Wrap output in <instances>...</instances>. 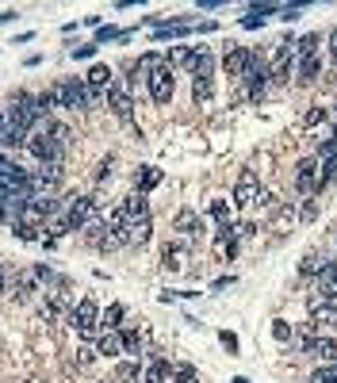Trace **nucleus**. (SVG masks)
Wrapping results in <instances>:
<instances>
[{
    "label": "nucleus",
    "instance_id": "obj_7",
    "mask_svg": "<svg viewBox=\"0 0 337 383\" xmlns=\"http://www.w3.org/2000/svg\"><path fill=\"white\" fill-rule=\"evenodd\" d=\"M257 195H261V176L253 169H242V176L234 184V203L238 207H249V203H257Z\"/></svg>",
    "mask_w": 337,
    "mask_h": 383
},
{
    "label": "nucleus",
    "instance_id": "obj_20",
    "mask_svg": "<svg viewBox=\"0 0 337 383\" xmlns=\"http://www.w3.org/2000/svg\"><path fill=\"white\" fill-rule=\"evenodd\" d=\"M276 12V4H249V15L242 20V27L245 31H257V27H265V20Z\"/></svg>",
    "mask_w": 337,
    "mask_h": 383
},
{
    "label": "nucleus",
    "instance_id": "obj_17",
    "mask_svg": "<svg viewBox=\"0 0 337 383\" xmlns=\"http://www.w3.org/2000/svg\"><path fill=\"white\" fill-rule=\"evenodd\" d=\"M150 238H153V223H150V215L127 226V246H146Z\"/></svg>",
    "mask_w": 337,
    "mask_h": 383
},
{
    "label": "nucleus",
    "instance_id": "obj_29",
    "mask_svg": "<svg viewBox=\"0 0 337 383\" xmlns=\"http://www.w3.org/2000/svg\"><path fill=\"white\" fill-rule=\"evenodd\" d=\"M119 333H123V353H130V356L138 361V349H142V337H138L135 330H119Z\"/></svg>",
    "mask_w": 337,
    "mask_h": 383
},
{
    "label": "nucleus",
    "instance_id": "obj_42",
    "mask_svg": "<svg viewBox=\"0 0 337 383\" xmlns=\"http://www.w3.org/2000/svg\"><path fill=\"white\" fill-rule=\"evenodd\" d=\"M330 62L337 65V27L330 31Z\"/></svg>",
    "mask_w": 337,
    "mask_h": 383
},
{
    "label": "nucleus",
    "instance_id": "obj_28",
    "mask_svg": "<svg viewBox=\"0 0 337 383\" xmlns=\"http://www.w3.org/2000/svg\"><path fill=\"white\" fill-rule=\"evenodd\" d=\"M192 96H195V104H207L211 100V77H195L192 81Z\"/></svg>",
    "mask_w": 337,
    "mask_h": 383
},
{
    "label": "nucleus",
    "instance_id": "obj_47",
    "mask_svg": "<svg viewBox=\"0 0 337 383\" xmlns=\"http://www.w3.org/2000/svg\"><path fill=\"white\" fill-rule=\"evenodd\" d=\"M172 383H195V379H172Z\"/></svg>",
    "mask_w": 337,
    "mask_h": 383
},
{
    "label": "nucleus",
    "instance_id": "obj_30",
    "mask_svg": "<svg viewBox=\"0 0 337 383\" xmlns=\"http://www.w3.org/2000/svg\"><path fill=\"white\" fill-rule=\"evenodd\" d=\"M330 284H337V260H326L318 272V288H330Z\"/></svg>",
    "mask_w": 337,
    "mask_h": 383
},
{
    "label": "nucleus",
    "instance_id": "obj_21",
    "mask_svg": "<svg viewBox=\"0 0 337 383\" xmlns=\"http://www.w3.org/2000/svg\"><path fill=\"white\" fill-rule=\"evenodd\" d=\"M318 43H322V35H318V31L303 35L299 43H295V62H303V58H315V54H318Z\"/></svg>",
    "mask_w": 337,
    "mask_h": 383
},
{
    "label": "nucleus",
    "instance_id": "obj_16",
    "mask_svg": "<svg viewBox=\"0 0 337 383\" xmlns=\"http://www.w3.org/2000/svg\"><path fill=\"white\" fill-rule=\"evenodd\" d=\"M161 176H165V173H161V169L158 165H142V169H138V173H135V192H150V188H158V184H161Z\"/></svg>",
    "mask_w": 337,
    "mask_h": 383
},
{
    "label": "nucleus",
    "instance_id": "obj_12",
    "mask_svg": "<svg viewBox=\"0 0 337 383\" xmlns=\"http://www.w3.org/2000/svg\"><path fill=\"white\" fill-rule=\"evenodd\" d=\"M92 349H96V356H104V361H119L123 356V333L119 330H104Z\"/></svg>",
    "mask_w": 337,
    "mask_h": 383
},
{
    "label": "nucleus",
    "instance_id": "obj_26",
    "mask_svg": "<svg viewBox=\"0 0 337 383\" xmlns=\"http://www.w3.org/2000/svg\"><path fill=\"white\" fill-rule=\"evenodd\" d=\"M211 218L219 223V230H226L230 226V203L226 200H211Z\"/></svg>",
    "mask_w": 337,
    "mask_h": 383
},
{
    "label": "nucleus",
    "instance_id": "obj_34",
    "mask_svg": "<svg viewBox=\"0 0 337 383\" xmlns=\"http://www.w3.org/2000/svg\"><path fill=\"white\" fill-rule=\"evenodd\" d=\"M318 123H326V108H310L307 116H303V127H307V130L318 127Z\"/></svg>",
    "mask_w": 337,
    "mask_h": 383
},
{
    "label": "nucleus",
    "instance_id": "obj_15",
    "mask_svg": "<svg viewBox=\"0 0 337 383\" xmlns=\"http://www.w3.org/2000/svg\"><path fill=\"white\" fill-rule=\"evenodd\" d=\"M27 146V130L15 127L12 119H4V127H0V150H23Z\"/></svg>",
    "mask_w": 337,
    "mask_h": 383
},
{
    "label": "nucleus",
    "instance_id": "obj_27",
    "mask_svg": "<svg viewBox=\"0 0 337 383\" xmlns=\"http://www.w3.org/2000/svg\"><path fill=\"white\" fill-rule=\"evenodd\" d=\"M322 265H326V257H318V253H307V257L299 260V272H303V276H318V272H322Z\"/></svg>",
    "mask_w": 337,
    "mask_h": 383
},
{
    "label": "nucleus",
    "instance_id": "obj_44",
    "mask_svg": "<svg viewBox=\"0 0 337 383\" xmlns=\"http://www.w3.org/2000/svg\"><path fill=\"white\" fill-rule=\"evenodd\" d=\"M15 20V8H8V12H0V23H12Z\"/></svg>",
    "mask_w": 337,
    "mask_h": 383
},
{
    "label": "nucleus",
    "instance_id": "obj_9",
    "mask_svg": "<svg viewBox=\"0 0 337 383\" xmlns=\"http://www.w3.org/2000/svg\"><path fill=\"white\" fill-rule=\"evenodd\" d=\"M249 58H253V50H249V46L230 43V46H226V54H223V69L230 73V77H238V81H242V73H245V65H249Z\"/></svg>",
    "mask_w": 337,
    "mask_h": 383
},
{
    "label": "nucleus",
    "instance_id": "obj_18",
    "mask_svg": "<svg viewBox=\"0 0 337 383\" xmlns=\"http://www.w3.org/2000/svg\"><path fill=\"white\" fill-rule=\"evenodd\" d=\"M322 77V58H303L299 62V69H295V81H299V85H315V81Z\"/></svg>",
    "mask_w": 337,
    "mask_h": 383
},
{
    "label": "nucleus",
    "instance_id": "obj_10",
    "mask_svg": "<svg viewBox=\"0 0 337 383\" xmlns=\"http://www.w3.org/2000/svg\"><path fill=\"white\" fill-rule=\"evenodd\" d=\"M115 211H119V215H123V223L130 226V223H138V218H146V215H150V200H146L142 192H135V195H127V200H123Z\"/></svg>",
    "mask_w": 337,
    "mask_h": 383
},
{
    "label": "nucleus",
    "instance_id": "obj_24",
    "mask_svg": "<svg viewBox=\"0 0 337 383\" xmlns=\"http://www.w3.org/2000/svg\"><path fill=\"white\" fill-rule=\"evenodd\" d=\"M138 379H142V364L138 361H123L115 368V383H138Z\"/></svg>",
    "mask_w": 337,
    "mask_h": 383
},
{
    "label": "nucleus",
    "instance_id": "obj_2",
    "mask_svg": "<svg viewBox=\"0 0 337 383\" xmlns=\"http://www.w3.org/2000/svg\"><path fill=\"white\" fill-rule=\"evenodd\" d=\"M146 88H150V100L161 104V108H165V104L172 100V92H177V77H172L169 62H161L158 69L146 73Z\"/></svg>",
    "mask_w": 337,
    "mask_h": 383
},
{
    "label": "nucleus",
    "instance_id": "obj_31",
    "mask_svg": "<svg viewBox=\"0 0 337 383\" xmlns=\"http://www.w3.org/2000/svg\"><path fill=\"white\" fill-rule=\"evenodd\" d=\"M211 73H215V58H211L207 50L200 54V62H195V77H211Z\"/></svg>",
    "mask_w": 337,
    "mask_h": 383
},
{
    "label": "nucleus",
    "instance_id": "obj_5",
    "mask_svg": "<svg viewBox=\"0 0 337 383\" xmlns=\"http://www.w3.org/2000/svg\"><path fill=\"white\" fill-rule=\"evenodd\" d=\"M318 173H322V165H318V158H303L299 165H295V188L303 195H318Z\"/></svg>",
    "mask_w": 337,
    "mask_h": 383
},
{
    "label": "nucleus",
    "instance_id": "obj_6",
    "mask_svg": "<svg viewBox=\"0 0 337 383\" xmlns=\"http://www.w3.org/2000/svg\"><path fill=\"white\" fill-rule=\"evenodd\" d=\"M62 108H69V111H85V108H92V104H88L85 77H69V81H62Z\"/></svg>",
    "mask_w": 337,
    "mask_h": 383
},
{
    "label": "nucleus",
    "instance_id": "obj_25",
    "mask_svg": "<svg viewBox=\"0 0 337 383\" xmlns=\"http://www.w3.org/2000/svg\"><path fill=\"white\" fill-rule=\"evenodd\" d=\"M123 319H127V307H123V303H111L108 311H104L100 326H104V330H119V326H123Z\"/></svg>",
    "mask_w": 337,
    "mask_h": 383
},
{
    "label": "nucleus",
    "instance_id": "obj_43",
    "mask_svg": "<svg viewBox=\"0 0 337 383\" xmlns=\"http://www.w3.org/2000/svg\"><path fill=\"white\" fill-rule=\"evenodd\" d=\"M310 383H337V379H333V376H326V372H322V368H318V372H315V376H310Z\"/></svg>",
    "mask_w": 337,
    "mask_h": 383
},
{
    "label": "nucleus",
    "instance_id": "obj_32",
    "mask_svg": "<svg viewBox=\"0 0 337 383\" xmlns=\"http://www.w3.org/2000/svg\"><path fill=\"white\" fill-rule=\"evenodd\" d=\"M12 226H15V234H20L23 242H39V226L23 223V218H20V223H12Z\"/></svg>",
    "mask_w": 337,
    "mask_h": 383
},
{
    "label": "nucleus",
    "instance_id": "obj_19",
    "mask_svg": "<svg viewBox=\"0 0 337 383\" xmlns=\"http://www.w3.org/2000/svg\"><path fill=\"white\" fill-rule=\"evenodd\" d=\"M138 383H172V364L169 361H153L150 368H142Z\"/></svg>",
    "mask_w": 337,
    "mask_h": 383
},
{
    "label": "nucleus",
    "instance_id": "obj_38",
    "mask_svg": "<svg viewBox=\"0 0 337 383\" xmlns=\"http://www.w3.org/2000/svg\"><path fill=\"white\" fill-rule=\"evenodd\" d=\"M200 376V372L192 368V364H177V368H172V379H195Z\"/></svg>",
    "mask_w": 337,
    "mask_h": 383
},
{
    "label": "nucleus",
    "instance_id": "obj_41",
    "mask_svg": "<svg viewBox=\"0 0 337 383\" xmlns=\"http://www.w3.org/2000/svg\"><path fill=\"white\" fill-rule=\"evenodd\" d=\"M249 234H253V223H238L234 226V238H249Z\"/></svg>",
    "mask_w": 337,
    "mask_h": 383
},
{
    "label": "nucleus",
    "instance_id": "obj_1",
    "mask_svg": "<svg viewBox=\"0 0 337 383\" xmlns=\"http://www.w3.org/2000/svg\"><path fill=\"white\" fill-rule=\"evenodd\" d=\"M8 119H12L15 127H23L31 134L39 123H43V108H39V96H31V92H15V100H12V108H8Z\"/></svg>",
    "mask_w": 337,
    "mask_h": 383
},
{
    "label": "nucleus",
    "instance_id": "obj_14",
    "mask_svg": "<svg viewBox=\"0 0 337 383\" xmlns=\"http://www.w3.org/2000/svg\"><path fill=\"white\" fill-rule=\"evenodd\" d=\"M310 322L315 326H337V303L333 299H310Z\"/></svg>",
    "mask_w": 337,
    "mask_h": 383
},
{
    "label": "nucleus",
    "instance_id": "obj_4",
    "mask_svg": "<svg viewBox=\"0 0 337 383\" xmlns=\"http://www.w3.org/2000/svg\"><path fill=\"white\" fill-rule=\"evenodd\" d=\"M291 62H295V43H276L273 46V58H268L265 65H268V77L273 81H287L291 77Z\"/></svg>",
    "mask_w": 337,
    "mask_h": 383
},
{
    "label": "nucleus",
    "instance_id": "obj_36",
    "mask_svg": "<svg viewBox=\"0 0 337 383\" xmlns=\"http://www.w3.org/2000/svg\"><path fill=\"white\" fill-rule=\"evenodd\" d=\"M119 35H123V31H115L111 23H108V27H96V39H92V43L100 46V43H111V39H119Z\"/></svg>",
    "mask_w": 337,
    "mask_h": 383
},
{
    "label": "nucleus",
    "instance_id": "obj_23",
    "mask_svg": "<svg viewBox=\"0 0 337 383\" xmlns=\"http://www.w3.org/2000/svg\"><path fill=\"white\" fill-rule=\"evenodd\" d=\"M184 257H188L184 246H165V253H161V265H165V272H180V268H184Z\"/></svg>",
    "mask_w": 337,
    "mask_h": 383
},
{
    "label": "nucleus",
    "instance_id": "obj_22",
    "mask_svg": "<svg viewBox=\"0 0 337 383\" xmlns=\"http://www.w3.org/2000/svg\"><path fill=\"white\" fill-rule=\"evenodd\" d=\"M172 230H177V234H200V215L184 207L177 218H172Z\"/></svg>",
    "mask_w": 337,
    "mask_h": 383
},
{
    "label": "nucleus",
    "instance_id": "obj_46",
    "mask_svg": "<svg viewBox=\"0 0 337 383\" xmlns=\"http://www.w3.org/2000/svg\"><path fill=\"white\" fill-rule=\"evenodd\" d=\"M4 119H8V111H0V127H4Z\"/></svg>",
    "mask_w": 337,
    "mask_h": 383
},
{
    "label": "nucleus",
    "instance_id": "obj_3",
    "mask_svg": "<svg viewBox=\"0 0 337 383\" xmlns=\"http://www.w3.org/2000/svg\"><path fill=\"white\" fill-rule=\"evenodd\" d=\"M69 326L77 333H96V326H100V307H96L92 295H85L77 307L69 311Z\"/></svg>",
    "mask_w": 337,
    "mask_h": 383
},
{
    "label": "nucleus",
    "instance_id": "obj_13",
    "mask_svg": "<svg viewBox=\"0 0 337 383\" xmlns=\"http://www.w3.org/2000/svg\"><path fill=\"white\" fill-rule=\"evenodd\" d=\"M303 353L337 361V337H318V333H310V337H303Z\"/></svg>",
    "mask_w": 337,
    "mask_h": 383
},
{
    "label": "nucleus",
    "instance_id": "obj_40",
    "mask_svg": "<svg viewBox=\"0 0 337 383\" xmlns=\"http://www.w3.org/2000/svg\"><path fill=\"white\" fill-rule=\"evenodd\" d=\"M100 50L96 43H85V46H73V58H92V54Z\"/></svg>",
    "mask_w": 337,
    "mask_h": 383
},
{
    "label": "nucleus",
    "instance_id": "obj_35",
    "mask_svg": "<svg viewBox=\"0 0 337 383\" xmlns=\"http://www.w3.org/2000/svg\"><path fill=\"white\" fill-rule=\"evenodd\" d=\"M219 341H223V349L230 356H238V333H230V330H219Z\"/></svg>",
    "mask_w": 337,
    "mask_h": 383
},
{
    "label": "nucleus",
    "instance_id": "obj_11",
    "mask_svg": "<svg viewBox=\"0 0 337 383\" xmlns=\"http://www.w3.org/2000/svg\"><path fill=\"white\" fill-rule=\"evenodd\" d=\"M200 54H203V46H172L165 62H169V69H192V73H195Z\"/></svg>",
    "mask_w": 337,
    "mask_h": 383
},
{
    "label": "nucleus",
    "instance_id": "obj_39",
    "mask_svg": "<svg viewBox=\"0 0 337 383\" xmlns=\"http://www.w3.org/2000/svg\"><path fill=\"white\" fill-rule=\"evenodd\" d=\"M111 169H115V158H108V161H100V169H96V181H111Z\"/></svg>",
    "mask_w": 337,
    "mask_h": 383
},
{
    "label": "nucleus",
    "instance_id": "obj_8",
    "mask_svg": "<svg viewBox=\"0 0 337 383\" xmlns=\"http://www.w3.org/2000/svg\"><path fill=\"white\" fill-rule=\"evenodd\" d=\"M104 100H108V108L115 111V119H123V123H130V119H135V100H130V92L119 85V81L108 88V96H104Z\"/></svg>",
    "mask_w": 337,
    "mask_h": 383
},
{
    "label": "nucleus",
    "instance_id": "obj_37",
    "mask_svg": "<svg viewBox=\"0 0 337 383\" xmlns=\"http://www.w3.org/2000/svg\"><path fill=\"white\" fill-rule=\"evenodd\" d=\"M161 62H165V58H161V54H142V62H138V69H142V73H150V69H158Z\"/></svg>",
    "mask_w": 337,
    "mask_h": 383
},
{
    "label": "nucleus",
    "instance_id": "obj_45",
    "mask_svg": "<svg viewBox=\"0 0 337 383\" xmlns=\"http://www.w3.org/2000/svg\"><path fill=\"white\" fill-rule=\"evenodd\" d=\"M0 291H8V268L0 265Z\"/></svg>",
    "mask_w": 337,
    "mask_h": 383
},
{
    "label": "nucleus",
    "instance_id": "obj_33",
    "mask_svg": "<svg viewBox=\"0 0 337 383\" xmlns=\"http://www.w3.org/2000/svg\"><path fill=\"white\" fill-rule=\"evenodd\" d=\"M273 337L280 341V345H287V341H291V326H287L284 319H276V322H273Z\"/></svg>",
    "mask_w": 337,
    "mask_h": 383
}]
</instances>
